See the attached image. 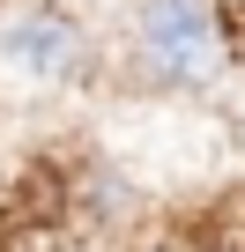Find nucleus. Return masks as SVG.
I'll use <instances>...</instances> for the list:
<instances>
[{
	"mask_svg": "<svg viewBox=\"0 0 245 252\" xmlns=\"http://www.w3.org/2000/svg\"><path fill=\"white\" fill-rule=\"evenodd\" d=\"M134 37H141L149 74H156V82H178V89L215 82V74H223V60H230L223 15L208 8V0H141Z\"/></svg>",
	"mask_w": 245,
	"mask_h": 252,
	"instance_id": "1",
	"label": "nucleus"
},
{
	"mask_svg": "<svg viewBox=\"0 0 245 252\" xmlns=\"http://www.w3.org/2000/svg\"><path fill=\"white\" fill-rule=\"evenodd\" d=\"M74 23L67 15H23L15 30H8V60L23 67V74H60L67 60H74Z\"/></svg>",
	"mask_w": 245,
	"mask_h": 252,
	"instance_id": "2",
	"label": "nucleus"
}]
</instances>
